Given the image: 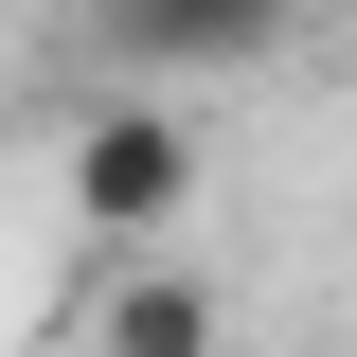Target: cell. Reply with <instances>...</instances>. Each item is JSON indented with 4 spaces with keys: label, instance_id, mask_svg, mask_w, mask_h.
Returning a JSON list of instances; mask_svg holds the SVG:
<instances>
[{
    "label": "cell",
    "instance_id": "2",
    "mask_svg": "<svg viewBox=\"0 0 357 357\" xmlns=\"http://www.w3.org/2000/svg\"><path fill=\"white\" fill-rule=\"evenodd\" d=\"M89 36L126 54L143 89H197V72H268L304 36V0H89Z\"/></svg>",
    "mask_w": 357,
    "mask_h": 357
},
{
    "label": "cell",
    "instance_id": "1",
    "mask_svg": "<svg viewBox=\"0 0 357 357\" xmlns=\"http://www.w3.org/2000/svg\"><path fill=\"white\" fill-rule=\"evenodd\" d=\"M54 178H72V232L89 250H178V215H197L215 161H197V107H178V89H107Z\"/></svg>",
    "mask_w": 357,
    "mask_h": 357
},
{
    "label": "cell",
    "instance_id": "3",
    "mask_svg": "<svg viewBox=\"0 0 357 357\" xmlns=\"http://www.w3.org/2000/svg\"><path fill=\"white\" fill-rule=\"evenodd\" d=\"M89 357H232V304L197 250H126L89 286Z\"/></svg>",
    "mask_w": 357,
    "mask_h": 357
}]
</instances>
